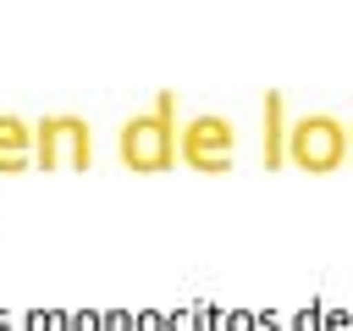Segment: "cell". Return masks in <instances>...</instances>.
I'll return each mask as SVG.
<instances>
[{
    "mask_svg": "<svg viewBox=\"0 0 353 331\" xmlns=\"http://www.w3.org/2000/svg\"><path fill=\"white\" fill-rule=\"evenodd\" d=\"M33 166L39 171H88L94 166V132L83 116L55 110L33 121Z\"/></svg>",
    "mask_w": 353,
    "mask_h": 331,
    "instance_id": "2",
    "label": "cell"
},
{
    "mask_svg": "<svg viewBox=\"0 0 353 331\" xmlns=\"http://www.w3.org/2000/svg\"><path fill=\"white\" fill-rule=\"evenodd\" d=\"M342 149H347V127L336 116H303L292 127V160L309 166V171H331L342 166Z\"/></svg>",
    "mask_w": 353,
    "mask_h": 331,
    "instance_id": "3",
    "label": "cell"
},
{
    "mask_svg": "<svg viewBox=\"0 0 353 331\" xmlns=\"http://www.w3.org/2000/svg\"><path fill=\"white\" fill-rule=\"evenodd\" d=\"M33 166V121L0 110V177H22Z\"/></svg>",
    "mask_w": 353,
    "mask_h": 331,
    "instance_id": "5",
    "label": "cell"
},
{
    "mask_svg": "<svg viewBox=\"0 0 353 331\" xmlns=\"http://www.w3.org/2000/svg\"><path fill=\"white\" fill-rule=\"evenodd\" d=\"M232 121L226 116H199L188 132H182V160L199 166V171H226L232 166Z\"/></svg>",
    "mask_w": 353,
    "mask_h": 331,
    "instance_id": "4",
    "label": "cell"
},
{
    "mask_svg": "<svg viewBox=\"0 0 353 331\" xmlns=\"http://www.w3.org/2000/svg\"><path fill=\"white\" fill-rule=\"evenodd\" d=\"M265 166H281V94H265Z\"/></svg>",
    "mask_w": 353,
    "mask_h": 331,
    "instance_id": "6",
    "label": "cell"
},
{
    "mask_svg": "<svg viewBox=\"0 0 353 331\" xmlns=\"http://www.w3.org/2000/svg\"><path fill=\"white\" fill-rule=\"evenodd\" d=\"M171 110H176V94L160 88V99H154L143 116H127V127H121V160H127L132 171H165V166L176 160Z\"/></svg>",
    "mask_w": 353,
    "mask_h": 331,
    "instance_id": "1",
    "label": "cell"
},
{
    "mask_svg": "<svg viewBox=\"0 0 353 331\" xmlns=\"http://www.w3.org/2000/svg\"><path fill=\"white\" fill-rule=\"evenodd\" d=\"M347 138H353V127H347Z\"/></svg>",
    "mask_w": 353,
    "mask_h": 331,
    "instance_id": "7",
    "label": "cell"
}]
</instances>
